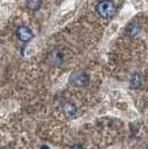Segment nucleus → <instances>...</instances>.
<instances>
[{
    "mask_svg": "<svg viewBox=\"0 0 148 149\" xmlns=\"http://www.w3.org/2000/svg\"><path fill=\"white\" fill-rule=\"evenodd\" d=\"M40 149H50L49 147H48V146H46V145H43V146H41V147H40Z\"/></svg>",
    "mask_w": 148,
    "mask_h": 149,
    "instance_id": "obj_9",
    "label": "nucleus"
},
{
    "mask_svg": "<svg viewBox=\"0 0 148 149\" xmlns=\"http://www.w3.org/2000/svg\"><path fill=\"white\" fill-rule=\"evenodd\" d=\"M69 149H82L81 145H73Z\"/></svg>",
    "mask_w": 148,
    "mask_h": 149,
    "instance_id": "obj_8",
    "label": "nucleus"
},
{
    "mask_svg": "<svg viewBox=\"0 0 148 149\" xmlns=\"http://www.w3.org/2000/svg\"><path fill=\"white\" fill-rule=\"evenodd\" d=\"M17 37L19 40L24 42H29L31 39L34 38V33L29 27L27 26H20L17 29Z\"/></svg>",
    "mask_w": 148,
    "mask_h": 149,
    "instance_id": "obj_3",
    "label": "nucleus"
},
{
    "mask_svg": "<svg viewBox=\"0 0 148 149\" xmlns=\"http://www.w3.org/2000/svg\"><path fill=\"white\" fill-rule=\"evenodd\" d=\"M64 112H65V115L67 117H73L77 112V108H76V106L74 104H66L64 106Z\"/></svg>",
    "mask_w": 148,
    "mask_h": 149,
    "instance_id": "obj_5",
    "label": "nucleus"
},
{
    "mask_svg": "<svg viewBox=\"0 0 148 149\" xmlns=\"http://www.w3.org/2000/svg\"><path fill=\"white\" fill-rule=\"evenodd\" d=\"M70 82L76 86V87H84L87 86L89 84V76L86 72H82V71H78V72H74V74L70 76Z\"/></svg>",
    "mask_w": 148,
    "mask_h": 149,
    "instance_id": "obj_2",
    "label": "nucleus"
},
{
    "mask_svg": "<svg viewBox=\"0 0 148 149\" xmlns=\"http://www.w3.org/2000/svg\"><path fill=\"white\" fill-rule=\"evenodd\" d=\"M97 13L101 18H110L116 13V6L111 0H103L100 1L97 7Z\"/></svg>",
    "mask_w": 148,
    "mask_h": 149,
    "instance_id": "obj_1",
    "label": "nucleus"
},
{
    "mask_svg": "<svg viewBox=\"0 0 148 149\" xmlns=\"http://www.w3.org/2000/svg\"><path fill=\"white\" fill-rule=\"evenodd\" d=\"M140 85H142V76H140V74L136 72V74H133L131 78H130L129 86H130V88H133V89H137V88L140 87Z\"/></svg>",
    "mask_w": 148,
    "mask_h": 149,
    "instance_id": "obj_4",
    "label": "nucleus"
},
{
    "mask_svg": "<svg viewBox=\"0 0 148 149\" xmlns=\"http://www.w3.org/2000/svg\"><path fill=\"white\" fill-rule=\"evenodd\" d=\"M140 31V27H139V25H137V24H133V25L130 26V35H133V36H135V35H137L138 32Z\"/></svg>",
    "mask_w": 148,
    "mask_h": 149,
    "instance_id": "obj_7",
    "label": "nucleus"
},
{
    "mask_svg": "<svg viewBox=\"0 0 148 149\" xmlns=\"http://www.w3.org/2000/svg\"><path fill=\"white\" fill-rule=\"evenodd\" d=\"M29 7L34 10H38L41 7V1L40 0H29Z\"/></svg>",
    "mask_w": 148,
    "mask_h": 149,
    "instance_id": "obj_6",
    "label": "nucleus"
}]
</instances>
